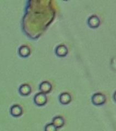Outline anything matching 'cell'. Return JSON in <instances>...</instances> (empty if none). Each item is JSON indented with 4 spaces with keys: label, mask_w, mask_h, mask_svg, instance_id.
<instances>
[{
    "label": "cell",
    "mask_w": 116,
    "mask_h": 131,
    "mask_svg": "<svg viewBox=\"0 0 116 131\" xmlns=\"http://www.w3.org/2000/svg\"><path fill=\"white\" fill-rule=\"evenodd\" d=\"M106 101V96L102 93H96L92 96V102L96 105L103 104Z\"/></svg>",
    "instance_id": "1"
},
{
    "label": "cell",
    "mask_w": 116,
    "mask_h": 131,
    "mask_svg": "<svg viewBox=\"0 0 116 131\" xmlns=\"http://www.w3.org/2000/svg\"><path fill=\"white\" fill-rule=\"evenodd\" d=\"M100 19L97 16L93 15V16H90L89 19H88V24L90 27H92L93 28L97 27L98 25H100Z\"/></svg>",
    "instance_id": "2"
},
{
    "label": "cell",
    "mask_w": 116,
    "mask_h": 131,
    "mask_svg": "<svg viewBox=\"0 0 116 131\" xmlns=\"http://www.w3.org/2000/svg\"><path fill=\"white\" fill-rule=\"evenodd\" d=\"M46 131H56V128L53 125H48L46 128Z\"/></svg>",
    "instance_id": "3"
},
{
    "label": "cell",
    "mask_w": 116,
    "mask_h": 131,
    "mask_svg": "<svg viewBox=\"0 0 116 131\" xmlns=\"http://www.w3.org/2000/svg\"><path fill=\"white\" fill-rule=\"evenodd\" d=\"M113 99L115 100V101H116V91L115 92L114 94H113Z\"/></svg>",
    "instance_id": "4"
}]
</instances>
